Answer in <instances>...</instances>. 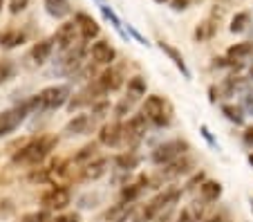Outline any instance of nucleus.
Segmentation results:
<instances>
[{
  "label": "nucleus",
  "mask_w": 253,
  "mask_h": 222,
  "mask_svg": "<svg viewBox=\"0 0 253 222\" xmlns=\"http://www.w3.org/2000/svg\"><path fill=\"white\" fill-rule=\"evenodd\" d=\"M54 146H56V137H39V139H32L29 144H25L23 148L14 155V162L16 164H25V166H39L54 150Z\"/></svg>",
  "instance_id": "f257e3e1"
},
{
  "label": "nucleus",
  "mask_w": 253,
  "mask_h": 222,
  "mask_svg": "<svg viewBox=\"0 0 253 222\" xmlns=\"http://www.w3.org/2000/svg\"><path fill=\"white\" fill-rule=\"evenodd\" d=\"M34 112H39V99L36 97H32L29 101L20 103V106L9 108V110H2L0 112V137L11 135L29 115H34Z\"/></svg>",
  "instance_id": "f03ea898"
},
{
  "label": "nucleus",
  "mask_w": 253,
  "mask_h": 222,
  "mask_svg": "<svg viewBox=\"0 0 253 222\" xmlns=\"http://www.w3.org/2000/svg\"><path fill=\"white\" fill-rule=\"evenodd\" d=\"M141 115L148 119V124L162 128V126H168L172 121V108L166 99L157 97V94H150V97H146V101H143Z\"/></svg>",
  "instance_id": "7ed1b4c3"
},
{
  "label": "nucleus",
  "mask_w": 253,
  "mask_h": 222,
  "mask_svg": "<svg viewBox=\"0 0 253 222\" xmlns=\"http://www.w3.org/2000/svg\"><path fill=\"white\" fill-rule=\"evenodd\" d=\"M39 99V112L45 110H58L65 103H70V86L61 83V86H49L36 94Z\"/></svg>",
  "instance_id": "20e7f679"
},
{
  "label": "nucleus",
  "mask_w": 253,
  "mask_h": 222,
  "mask_svg": "<svg viewBox=\"0 0 253 222\" xmlns=\"http://www.w3.org/2000/svg\"><path fill=\"white\" fill-rule=\"evenodd\" d=\"M179 198H182V191H179V188H168V191L159 193L157 198H153L148 204H146V209H143V213H141V222L153 220L157 213L166 211V209H170L172 204L179 202Z\"/></svg>",
  "instance_id": "39448f33"
},
{
  "label": "nucleus",
  "mask_w": 253,
  "mask_h": 222,
  "mask_svg": "<svg viewBox=\"0 0 253 222\" xmlns=\"http://www.w3.org/2000/svg\"><path fill=\"white\" fill-rule=\"evenodd\" d=\"M186 150H188L186 141L172 139V141H166V144L157 146V148L153 150V155H150V160H153V164H157V166H166V164H170V162L179 160Z\"/></svg>",
  "instance_id": "423d86ee"
},
{
  "label": "nucleus",
  "mask_w": 253,
  "mask_h": 222,
  "mask_svg": "<svg viewBox=\"0 0 253 222\" xmlns=\"http://www.w3.org/2000/svg\"><path fill=\"white\" fill-rule=\"evenodd\" d=\"M146 133H148V119L143 115H134L132 119L124 126V144L134 148L137 144H141V141L146 139Z\"/></svg>",
  "instance_id": "0eeeda50"
},
{
  "label": "nucleus",
  "mask_w": 253,
  "mask_h": 222,
  "mask_svg": "<svg viewBox=\"0 0 253 222\" xmlns=\"http://www.w3.org/2000/svg\"><path fill=\"white\" fill-rule=\"evenodd\" d=\"M94 131H96V115H77L63 126V135L65 137L90 135Z\"/></svg>",
  "instance_id": "6e6552de"
},
{
  "label": "nucleus",
  "mask_w": 253,
  "mask_h": 222,
  "mask_svg": "<svg viewBox=\"0 0 253 222\" xmlns=\"http://www.w3.org/2000/svg\"><path fill=\"white\" fill-rule=\"evenodd\" d=\"M52 39H54V43L58 45L61 52H67L70 47H74V45L79 43V39H81V32H79L77 20H72V23H63L61 27L56 29V34H54Z\"/></svg>",
  "instance_id": "1a4fd4ad"
},
{
  "label": "nucleus",
  "mask_w": 253,
  "mask_h": 222,
  "mask_svg": "<svg viewBox=\"0 0 253 222\" xmlns=\"http://www.w3.org/2000/svg\"><path fill=\"white\" fill-rule=\"evenodd\" d=\"M99 141L108 148H117V146L124 144V124L121 121H110L105 124L99 133Z\"/></svg>",
  "instance_id": "9d476101"
},
{
  "label": "nucleus",
  "mask_w": 253,
  "mask_h": 222,
  "mask_svg": "<svg viewBox=\"0 0 253 222\" xmlns=\"http://www.w3.org/2000/svg\"><path fill=\"white\" fill-rule=\"evenodd\" d=\"M70 200H72V195L65 186H52L47 193H43L41 202H43L45 209H65L70 204Z\"/></svg>",
  "instance_id": "9b49d317"
},
{
  "label": "nucleus",
  "mask_w": 253,
  "mask_h": 222,
  "mask_svg": "<svg viewBox=\"0 0 253 222\" xmlns=\"http://www.w3.org/2000/svg\"><path fill=\"white\" fill-rule=\"evenodd\" d=\"M108 166H110V162L105 160V157H99V160L94 162H87V164H83L81 173H79V179H83V182H94V179L103 178L105 173H108Z\"/></svg>",
  "instance_id": "f8f14e48"
},
{
  "label": "nucleus",
  "mask_w": 253,
  "mask_h": 222,
  "mask_svg": "<svg viewBox=\"0 0 253 222\" xmlns=\"http://www.w3.org/2000/svg\"><path fill=\"white\" fill-rule=\"evenodd\" d=\"M90 54H92V58H94V63H99V65H110L117 56L115 47H112L108 41H96V43L92 45Z\"/></svg>",
  "instance_id": "ddd939ff"
},
{
  "label": "nucleus",
  "mask_w": 253,
  "mask_h": 222,
  "mask_svg": "<svg viewBox=\"0 0 253 222\" xmlns=\"http://www.w3.org/2000/svg\"><path fill=\"white\" fill-rule=\"evenodd\" d=\"M132 211H134V204L132 202H124V200H121L119 204H115V207L108 209L101 220L103 222H126L130 216H132Z\"/></svg>",
  "instance_id": "4468645a"
},
{
  "label": "nucleus",
  "mask_w": 253,
  "mask_h": 222,
  "mask_svg": "<svg viewBox=\"0 0 253 222\" xmlns=\"http://www.w3.org/2000/svg\"><path fill=\"white\" fill-rule=\"evenodd\" d=\"M74 20H77V25H79V32H81V39L83 41H90V39H96L99 36V23H96L92 16H87V14H77L74 16Z\"/></svg>",
  "instance_id": "2eb2a0df"
},
{
  "label": "nucleus",
  "mask_w": 253,
  "mask_h": 222,
  "mask_svg": "<svg viewBox=\"0 0 253 222\" xmlns=\"http://www.w3.org/2000/svg\"><path fill=\"white\" fill-rule=\"evenodd\" d=\"M121 83H124V79H121V74L117 72V70H108V72H103L99 79H96V86L101 88L103 94H110V92L119 90Z\"/></svg>",
  "instance_id": "dca6fc26"
},
{
  "label": "nucleus",
  "mask_w": 253,
  "mask_h": 222,
  "mask_svg": "<svg viewBox=\"0 0 253 222\" xmlns=\"http://www.w3.org/2000/svg\"><path fill=\"white\" fill-rule=\"evenodd\" d=\"M52 52H54V39H43L32 47V61L36 65H43V63L49 61Z\"/></svg>",
  "instance_id": "f3484780"
},
{
  "label": "nucleus",
  "mask_w": 253,
  "mask_h": 222,
  "mask_svg": "<svg viewBox=\"0 0 253 222\" xmlns=\"http://www.w3.org/2000/svg\"><path fill=\"white\" fill-rule=\"evenodd\" d=\"M159 49H162V52L166 54V56L170 58L172 63H175V68L184 74V79H191V70L186 68V61H184V56H182V54H179V49H175V47H172V45L164 43V41H162V43H159Z\"/></svg>",
  "instance_id": "a211bd4d"
},
{
  "label": "nucleus",
  "mask_w": 253,
  "mask_h": 222,
  "mask_svg": "<svg viewBox=\"0 0 253 222\" xmlns=\"http://www.w3.org/2000/svg\"><path fill=\"white\" fill-rule=\"evenodd\" d=\"M43 2L47 14L54 18H63V16L70 14V0H43Z\"/></svg>",
  "instance_id": "6ab92c4d"
},
{
  "label": "nucleus",
  "mask_w": 253,
  "mask_h": 222,
  "mask_svg": "<svg viewBox=\"0 0 253 222\" xmlns=\"http://www.w3.org/2000/svg\"><path fill=\"white\" fill-rule=\"evenodd\" d=\"M188 169H191V162L179 157V160H175V162H170V164L164 166L162 175H164V178H177V175L188 173Z\"/></svg>",
  "instance_id": "aec40b11"
},
{
  "label": "nucleus",
  "mask_w": 253,
  "mask_h": 222,
  "mask_svg": "<svg viewBox=\"0 0 253 222\" xmlns=\"http://www.w3.org/2000/svg\"><path fill=\"white\" fill-rule=\"evenodd\" d=\"M139 155H134L132 150H128V153H124V155H117L115 157V166L117 169H121V171H132V169H137L139 166Z\"/></svg>",
  "instance_id": "412c9836"
},
{
  "label": "nucleus",
  "mask_w": 253,
  "mask_h": 222,
  "mask_svg": "<svg viewBox=\"0 0 253 222\" xmlns=\"http://www.w3.org/2000/svg\"><path fill=\"white\" fill-rule=\"evenodd\" d=\"M200 193L206 202H215V200H220V195H222V184L220 182H204L200 186Z\"/></svg>",
  "instance_id": "4be33fe9"
},
{
  "label": "nucleus",
  "mask_w": 253,
  "mask_h": 222,
  "mask_svg": "<svg viewBox=\"0 0 253 222\" xmlns=\"http://www.w3.org/2000/svg\"><path fill=\"white\" fill-rule=\"evenodd\" d=\"M253 54V43H235L233 47L226 49V56L235 58V61H242V58L251 56Z\"/></svg>",
  "instance_id": "5701e85b"
},
{
  "label": "nucleus",
  "mask_w": 253,
  "mask_h": 222,
  "mask_svg": "<svg viewBox=\"0 0 253 222\" xmlns=\"http://www.w3.org/2000/svg\"><path fill=\"white\" fill-rule=\"evenodd\" d=\"M25 41V34L23 32H5V34H0V45L2 47H18V45H23Z\"/></svg>",
  "instance_id": "b1692460"
},
{
  "label": "nucleus",
  "mask_w": 253,
  "mask_h": 222,
  "mask_svg": "<svg viewBox=\"0 0 253 222\" xmlns=\"http://www.w3.org/2000/svg\"><path fill=\"white\" fill-rule=\"evenodd\" d=\"M14 74H16L14 61H9V58H0V86L7 83L9 79H14Z\"/></svg>",
  "instance_id": "393cba45"
},
{
  "label": "nucleus",
  "mask_w": 253,
  "mask_h": 222,
  "mask_svg": "<svg viewBox=\"0 0 253 222\" xmlns=\"http://www.w3.org/2000/svg\"><path fill=\"white\" fill-rule=\"evenodd\" d=\"M141 193H143V182L130 184V186H126L124 191H121V200H124V202H134Z\"/></svg>",
  "instance_id": "a878e982"
},
{
  "label": "nucleus",
  "mask_w": 253,
  "mask_h": 222,
  "mask_svg": "<svg viewBox=\"0 0 253 222\" xmlns=\"http://www.w3.org/2000/svg\"><path fill=\"white\" fill-rule=\"evenodd\" d=\"M128 94H132V97H143L146 94V81H143V77H132L128 81Z\"/></svg>",
  "instance_id": "bb28decb"
},
{
  "label": "nucleus",
  "mask_w": 253,
  "mask_h": 222,
  "mask_svg": "<svg viewBox=\"0 0 253 222\" xmlns=\"http://www.w3.org/2000/svg\"><path fill=\"white\" fill-rule=\"evenodd\" d=\"M101 14H103L105 18L110 20V23H112V27H115L117 32H119V34H121V39H128V34H126V32H124V27H121V20L117 18V14L110 9V7H108V5H101Z\"/></svg>",
  "instance_id": "cd10ccee"
},
{
  "label": "nucleus",
  "mask_w": 253,
  "mask_h": 222,
  "mask_svg": "<svg viewBox=\"0 0 253 222\" xmlns=\"http://www.w3.org/2000/svg\"><path fill=\"white\" fill-rule=\"evenodd\" d=\"M222 112L226 115V119L229 121H233V124H238V126H242L244 124V115H242V110H240L238 106H222Z\"/></svg>",
  "instance_id": "c85d7f7f"
},
{
  "label": "nucleus",
  "mask_w": 253,
  "mask_h": 222,
  "mask_svg": "<svg viewBox=\"0 0 253 222\" xmlns=\"http://www.w3.org/2000/svg\"><path fill=\"white\" fill-rule=\"evenodd\" d=\"M137 103V97H132V94H128L126 99H121L119 103H117V108H115V115L117 117H124V115H128L130 110H132V106Z\"/></svg>",
  "instance_id": "c756f323"
},
{
  "label": "nucleus",
  "mask_w": 253,
  "mask_h": 222,
  "mask_svg": "<svg viewBox=\"0 0 253 222\" xmlns=\"http://www.w3.org/2000/svg\"><path fill=\"white\" fill-rule=\"evenodd\" d=\"M247 23H249V14H238L233 20H231V32H233V34H240V32H244Z\"/></svg>",
  "instance_id": "7c9ffc66"
},
{
  "label": "nucleus",
  "mask_w": 253,
  "mask_h": 222,
  "mask_svg": "<svg viewBox=\"0 0 253 222\" xmlns=\"http://www.w3.org/2000/svg\"><path fill=\"white\" fill-rule=\"evenodd\" d=\"M94 150H96V144H90V146H83L81 153L74 155V162H85V160H92L94 157Z\"/></svg>",
  "instance_id": "2f4dec72"
},
{
  "label": "nucleus",
  "mask_w": 253,
  "mask_h": 222,
  "mask_svg": "<svg viewBox=\"0 0 253 222\" xmlns=\"http://www.w3.org/2000/svg\"><path fill=\"white\" fill-rule=\"evenodd\" d=\"M213 32H215L213 23H202L200 27H197V32H195V39L204 41V39H209V36H213Z\"/></svg>",
  "instance_id": "473e14b6"
},
{
  "label": "nucleus",
  "mask_w": 253,
  "mask_h": 222,
  "mask_svg": "<svg viewBox=\"0 0 253 222\" xmlns=\"http://www.w3.org/2000/svg\"><path fill=\"white\" fill-rule=\"evenodd\" d=\"M20 222H52L47 216V211H39V213H32V216H25Z\"/></svg>",
  "instance_id": "72a5a7b5"
},
{
  "label": "nucleus",
  "mask_w": 253,
  "mask_h": 222,
  "mask_svg": "<svg viewBox=\"0 0 253 222\" xmlns=\"http://www.w3.org/2000/svg\"><path fill=\"white\" fill-rule=\"evenodd\" d=\"M25 7H27V0H11V2H9V11H11V14H20Z\"/></svg>",
  "instance_id": "f704fd0d"
},
{
  "label": "nucleus",
  "mask_w": 253,
  "mask_h": 222,
  "mask_svg": "<svg viewBox=\"0 0 253 222\" xmlns=\"http://www.w3.org/2000/svg\"><path fill=\"white\" fill-rule=\"evenodd\" d=\"M52 222H79V216H77V213H65V216L54 218Z\"/></svg>",
  "instance_id": "c9c22d12"
},
{
  "label": "nucleus",
  "mask_w": 253,
  "mask_h": 222,
  "mask_svg": "<svg viewBox=\"0 0 253 222\" xmlns=\"http://www.w3.org/2000/svg\"><path fill=\"white\" fill-rule=\"evenodd\" d=\"M179 222H197V218L193 216L191 209H186V211H182V216H179Z\"/></svg>",
  "instance_id": "e433bc0d"
},
{
  "label": "nucleus",
  "mask_w": 253,
  "mask_h": 222,
  "mask_svg": "<svg viewBox=\"0 0 253 222\" xmlns=\"http://www.w3.org/2000/svg\"><path fill=\"white\" fill-rule=\"evenodd\" d=\"M188 5H191V0H172V9H177V11L186 9Z\"/></svg>",
  "instance_id": "4c0bfd02"
},
{
  "label": "nucleus",
  "mask_w": 253,
  "mask_h": 222,
  "mask_svg": "<svg viewBox=\"0 0 253 222\" xmlns=\"http://www.w3.org/2000/svg\"><path fill=\"white\" fill-rule=\"evenodd\" d=\"M242 101H244V106H247V108L253 106V88H249V90L244 92V99H242Z\"/></svg>",
  "instance_id": "58836bf2"
},
{
  "label": "nucleus",
  "mask_w": 253,
  "mask_h": 222,
  "mask_svg": "<svg viewBox=\"0 0 253 222\" xmlns=\"http://www.w3.org/2000/svg\"><path fill=\"white\" fill-rule=\"evenodd\" d=\"M200 131H202V135H204V139L209 141L211 146H217V144H215V139H213V137H211V133H209V128H206V126H202Z\"/></svg>",
  "instance_id": "ea45409f"
},
{
  "label": "nucleus",
  "mask_w": 253,
  "mask_h": 222,
  "mask_svg": "<svg viewBox=\"0 0 253 222\" xmlns=\"http://www.w3.org/2000/svg\"><path fill=\"white\" fill-rule=\"evenodd\" d=\"M244 141H247L249 146L253 144V128H247V133H244Z\"/></svg>",
  "instance_id": "a19ab883"
},
{
  "label": "nucleus",
  "mask_w": 253,
  "mask_h": 222,
  "mask_svg": "<svg viewBox=\"0 0 253 222\" xmlns=\"http://www.w3.org/2000/svg\"><path fill=\"white\" fill-rule=\"evenodd\" d=\"M206 222H222V218H220V216H215V218H209Z\"/></svg>",
  "instance_id": "79ce46f5"
},
{
  "label": "nucleus",
  "mask_w": 253,
  "mask_h": 222,
  "mask_svg": "<svg viewBox=\"0 0 253 222\" xmlns=\"http://www.w3.org/2000/svg\"><path fill=\"white\" fill-rule=\"evenodd\" d=\"M249 164H251V166H253V153H251V155H249Z\"/></svg>",
  "instance_id": "37998d69"
},
{
  "label": "nucleus",
  "mask_w": 253,
  "mask_h": 222,
  "mask_svg": "<svg viewBox=\"0 0 253 222\" xmlns=\"http://www.w3.org/2000/svg\"><path fill=\"white\" fill-rule=\"evenodd\" d=\"M2 7H5V0H0V11H2Z\"/></svg>",
  "instance_id": "c03bdc74"
},
{
  "label": "nucleus",
  "mask_w": 253,
  "mask_h": 222,
  "mask_svg": "<svg viewBox=\"0 0 253 222\" xmlns=\"http://www.w3.org/2000/svg\"><path fill=\"white\" fill-rule=\"evenodd\" d=\"M155 2H166V0H155Z\"/></svg>",
  "instance_id": "a18cd8bd"
},
{
  "label": "nucleus",
  "mask_w": 253,
  "mask_h": 222,
  "mask_svg": "<svg viewBox=\"0 0 253 222\" xmlns=\"http://www.w3.org/2000/svg\"><path fill=\"white\" fill-rule=\"evenodd\" d=\"M249 74H251V79H253V68H251V72H249Z\"/></svg>",
  "instance_id": "49530a36"
},
{
  "label": "nucleus",
  "mask_w": 253,
  "mask_h": 222,
  "mask_svg": "<svg viewBox=\"0 0 253 222\" xmlns=\"http://www.w3.org/2000/svg\"><path fill=\"white\" fill-rule=\"evenodd\" d=\"M251 213H253V200H251Z\"/></svg>",
  "instance_id": "de8ad7c7"
}]
</instances>
